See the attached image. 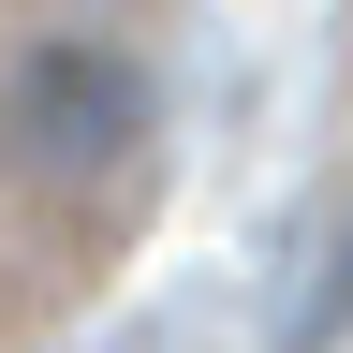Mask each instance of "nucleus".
I'll use <instances>...</instances> for the list:
<instances>
[{
	"instance_id": "nucleus-2",
	"label": "nucleus",
	"mask_w": 353,
	"mask_h": 353,
	"mask_svg": "<svg viewBox=\"0 0 353 353\" xmlns=\"http://www.w3.org/2000/svg\"><path fill=\"white\" fill-rule=\"evenodd\" d=\"M324 339H353V192H339V221H324V280L294 294V353H324Z\"/></svg>"
},
{
	"instance_id": "nucleus-1",
	"label": "nucleus",
	"mask_w": 353,
	"mask_h": 353,
	"mask_svg": "<svg viewBox=\"0 0 353 353\" xmlns=\"http://www.w3.org/2000/svg\"><path fill=\"white\" fill-rule=\"evenodd\" d=\"M162 148V74L118 30H30L0 59V176L30 206H118Z\"/></svg>"
}]
</instances>
